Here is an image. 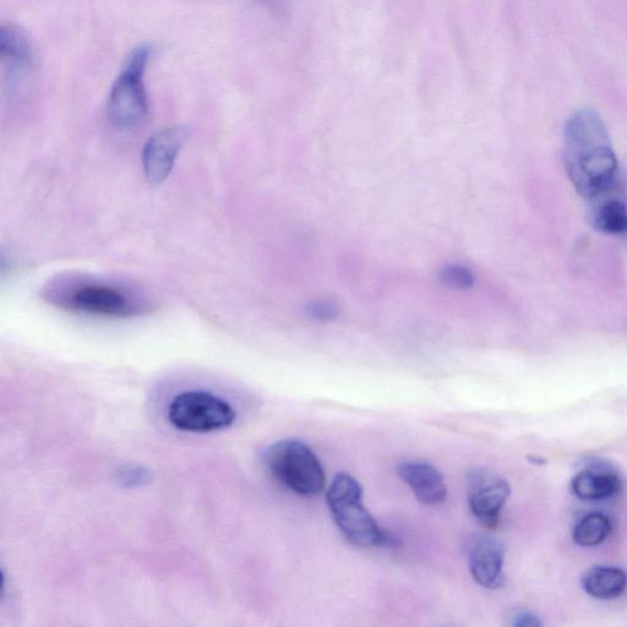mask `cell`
Listing matches in <instances>:
<instances>
[{
  "mask_svg": "<svg viewBox=\"0 0 627 627\" xmlns=\"http://www.w3.org/2000/svg\"><path fill=\"white\" fill-rule=\"evenodd\" d=\"M582 586L590 596L607 601L618 598L625 592L627 575L618 567L597 566L583 576Z\"/></svg>",
  "mask_w": 627,
  "mask_h": 627,
  "instance_id": "12",
  "label": "cell"
},
{
  "mask_svg": "<svg viewBox=\"0 0 627 627\" xmlns=\"http://www.w3.org/2000/svg\"><path fill=\"white\" fill-rule=\"evenodd\" d=\"M269 2H270V0H269Z\"/></svg>",
  "mask_w": 627,
  "mask_h": 627,
  "instance_id": "20",
  "label": "cell"
},
{
  "mask_svg": "<svg viewBox=\"0 0 627 627\" xmlns=\"http://www.w3.org/2000/svg\"><path fill=\"white\" fill-rule=\"evenodd\" d=\"M237 413L222 397L204 390L185 391L168 406V421L188 433H212L232 427Z\"/></svg>",
  "mask_w": 627,
  "mask_h": 627,
  "instance_id": "6",
  "label": "cell"
},
{
  "mask_svg": "<svg viewBox=\"0 0 627 627\" xmlns=\"http://www.w3.org/2000/svg\"><path fill=\"white\" fill-rule=\"evenodd\" d=\"M264 462L272 476L293 493L314 496L325 488L324 468L314 451L301 440L277 441L265 451Z\"/></svg>",
  "mask_w": 627,
  "mask_h": 627,
  "instance_id": "4",
  "label": "cell"
},
{
  "mask_svg": "<svg viewBox=\"0 0 627 627\" xmlns=\"http://www.w3.org/2000/svg\"><path fill=\"white\" fill-rule=\"evenodd\" d=\"M326 499L331 515L347 541L363 548L394 542L364 506L361 484L350 474H337L327 490Z\"/></svg>",
  "mask_w": 627,
  "mask_h": 627,
  "instance_id": "2",
  "label": "cell"
},
{
  "mask_svg": "<svg viewBox=\"0 0 627 627\" xmlns=\"http://www.w3.org/2000/svg\"><path fill=\"white\" fill-rule=\"evenodd\" d=\"M149 479V473L141 471L139 468H128L127 471H122L121 481L129 485H139L140 483H146Z\"/></svg>",
  "mask_w": 627,
  "mask_h": 627,
  "instance_id": "18",
  "label": "cell"
},
{
  "mask_svg": "<svg viewBox=\"0 0 627 627\" xmlns=\"http://www.w3.org/2000/svg\"><path fill=\"white\" fill-rule=\"evenodd\" d=\"M591 222L596 230L607 234L627 232V207L620 200L609 199L594 207Z\"/></svg>",
  "mask_w": 627,
  "mask_h": 627,
  "instance_id": "14",
  "label": "cell"
},
{
  "mask_svg": "<svg viewBox=\"0 0 627 627\" xmlns=\"http://www.w3.org/2000/svg\"><path fill=\"white\" fill-rule=\"evenodd\" d=\"M397 473L421 503H444L447 496L446 484L444 477L434 466L427 462L407 461L397 466Z\"/></svg>",
  "mask_w": 627,
  "mask_h": 627,
  "instance_id": "10",
  "label": "cell"
},
{
  "mask_svg": "<svg viewBox=\"0 0 627 627\" xmlns=\"http://www.w3.org/2000/svg\"><path fill=\"white\" fill-rule=\"evenodd\" d=\"M612 532V523L607 516L591 514L583 517L574 530V539L582 547H594L601 544Z\"/></svg>",
  "mask_w": 627,
  "mask_h": 627,
  "instance_id": "15",
  "label": "cell"
},
{
  "mask_svg": "<svg viewBox=\"0 0 627 627\" xmlns=\"http://www.w3.org/2000/svg\"><path fill=\"white\" fill-rule=\"evenodd\" d=\"M510 496V485L505 479L484 468L467 474L468 506L481 526L493 530L499 525L501 510Z\"/></svg>",
  "mask_w": 627,
  "mask_h": 627,
  "instance_id": "7",
  "label": "cell"
},
{
  "mask_svg": "<svg viewBox=\"0 0 627 627\" xmlns=\"http://www.w3.org/2000/svg\"><path fill=\"white\" fill-rule=\"evenodd\" d=\"M187 129L174 127L156 133L147 141L144 149V168L146 178L151 183L165 182L172 172L179 151H181Z\"/></svg>",
  "mask_w": 627,
  "mask_h": 627,
  "instance_id": "9",
  "label": "cell"
},
{
  "mask_svg": "<svg viewBox=\"0 0 627 627\" xmlns=\"http://www.w3.org/2000/svg\"><path fill=\"white\" fill-rule=\"evenodd\" d=\"M468 563L479 586L496 590L504 582V548L496 539L473 534L467 543Z\"/></svg>",
  "mask_w": 627,
  "mask_h": 627,
  "instance_id": "8",
  "label": "cell"
},
{
  "mask_svg": "<svg viewBox=\"0 0 627 627\" xmlns=\"http://www.w3.org/2000/svg\"><path fill=\"white\" fill-rule=\"evenodd\" d=\"M441 281L455 290H470L474 285L472 271L462 265H447L440 271Z\"/></svg>",
  "mask_w": 627,
  "mask_h": 627,
  "instance_id": "16",
  "label": "cell"
},
{
  "mask_svg": "<svg viewBox=\"0 0 627 627\" xmlns=\"http://www.w3.org/2000/svg\"><path fill=\"white\" fill-rule=\"evenodd\" d=\"M572 492L582 500L597 501L613 498L621 489L618 474L602 468L577 473L571 482Z\"/></svg>",
  "mask_w": 627,
  "mask_h": 627,
  "instance_id": "11",
  "label": "cell"
},
{
  "mask_svg": "<svg viewBox=\"0 0 627 627\" xmlns=\"http://www.w3.org/2000/svg\"><path fill=\"white\" fill-rule=\"evenodd\" d=\"M154 48L141 45L129 53L108 98L109 121L119 129L139 127L149 113L144 76Z\"/></svg>",
  "mask_w": 627,
  "mask_h": 627,
  "instance_id": "3",
  "label": "cell"
},
{
  "mask_svg": "<svg viewBox=\"0 0 627 627\" xmlns=\"http://www.w3.org/2000/svg\"><path fill=\"white\" fill-rule=\"evenodd\" d=\"M514 625L520 627L541 626V621L530 613H521L516 616Z\"/></svg>",
  "mask_w": 627,
  "mask_h": 627,
  "instance_id": "19",
  "label": "cell"
},
{
  "mask_svg": "<svg viewBox=\"0 0 627 627\" xmlns=\"http://www.w3.org/2000/svg\"><path fill=\"white\" fill-rule=\"evenodd\" d=\"M564 163L577 192L587 199L599 198L612 189L618 158L608 129L592 108L571 114L564 127Z\"/></svg>",
  "mask_w": 627,
  "mask_h": 627,
  "instance_id": "1",
  "label": "cell"
},
{
  "mask_svg": "<svg viewBox=\"0 0 627 627\" xmlns=\"http://www.w3.org/2000/svg\"><path fill=\"white\" fill-rule=\"evenodd\" d=\"M48 298L59 307L75 312L129 318L145 312L146 305L122 288L94 281H79L54 288Z\"/></svg>",
  "mask_w": 627,
  "mask_h": 627,
  "instance_id": "5",
  "label": "cell"
},
{
  "mask_svg": "<svg viewBox=\"0 0 627 627\" xmlns=\"http://www.w3.org/2000/svg\"><path fill=\"white\" fill-rule=\"evenodd\" d=\"M0 56L10 67L20 70L29 69L34 61L29 37L15 26H2L0 29Z\"/></svg>",
  "mask_w": 627,
  "mask_h": 627,
  "instance_id": "13",
  "label": "cell"
},
{
  "mask_svg": "<svg viewBox=\"0 0 627 627\" xmlns=\"http://www.w3.org/2000/svg\"><path fill=\"white\" fill-rule=\"evenodd\" d=\"M307 313L310 318L319 321V323H329V321L337 318L338 308L332 302L315 301L308 305Z\"/></svg>",
  "mask_w": 627,
  "mask_h": 627,
  "instance_id": "17",
  "label": "cell"
}]
</instances>
